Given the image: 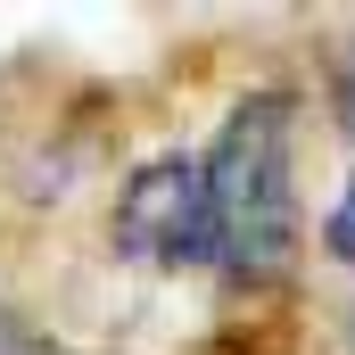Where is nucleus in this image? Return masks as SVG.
<instances>
[{"instance_id": "nucleus-1", "label": "nucleus", "mask_w": 355, "mask_h": 355, "mask_svg": "<svg viewBox=\"0 0 355 355\" xmlns=\"http://www.w3.org/2000/svg\"><path fill=\"white\" fill-rule=\"evenodd\" d=\"M207 215H215V272L240 289H281L306 257L297 207V91H248L223 132L198 149Z\"/></svg>"}, {"instance_id": "nucleus-2", "label": "nucleus", "mask_w": 355, "mask_h": 355, "mask_svg": "<svg viewBox=\"0 0 355 355\" xmlns=\"http://www.w3.org/2000/svg\"><path fill=\"white\" fill-rule=\"evenodd\" d=\"M107 240L116 257L141 272H207L215 265V215H207V166L198 157H149L132 166L116 207H107Z\"/></svg>"}, {"instance_id": "nucleus-3", "label": "nucleus", "mask_w": 355, "mask_h": 355, "mask_svg": "<svg viewBox=\"0 0 355 355\" xmlns=\"http://www.w3.org/2000/svg\"><path fill=\"white\" fill-rule=\"evenodd\" d=\"M0 355H75L67 339H50L42 322H25L17 306H0Z\"/></svg>"}, {"instance_id": "nucleus-4", "label": "nucleus", "mask_w": 355, "mask_h": 355, "mask_svg": "<svg viewBox=\"0 0 355 355\" xmlns=\"http://www.w3.org/2000/svg\"><path fill=\"white\" fill-rule=\"evenodd\" d=\"M322 257H339V265L355 272V174H347V190H339V207L322 215Z\"/></svg>"}, {"instance_id": "nucleus-5", "label": "nucleus", "mask_w": 355, "mask_h": 355, "mask_svg": "<svg viewBox=\"0 0 355 355\" xmlns=\"http://www.w3.org/2000/svg\"><path fill=\"white\" fill-rule=\"evenodd\" d=\"M331 107H339V124H347V141H355V50H339V75H331Z\"/></svg>"}]
</instances>
